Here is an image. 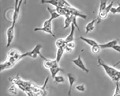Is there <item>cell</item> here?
Masks as SVG:
<instances>
[{
	"instance_id": "obj_9",
	"label": "cell",
	"mask_w": 120,
	"mask_h": 96,
	"mask_svg": "<svg viewBox=\"0 0 120 96\" xmlns=\"http://www.w3.org/2000/svg\"><path fill=\"white\" fill-rule=\"evenodd\" d=\"M50 73L52 78H55L56 76L59 72L63 71V70L61 67L59 66L58 63H56L53 66L49 69Z\"/></svg>"
},
{
	"instance_id": "obj_11",
	"label": "cell",
	"mask_w": 120,
	"mask_h": 96,
	"mask_svg": "<svg viewBox=\"0 0 120 96\" xmlns=\"http://www.w3.org/2000/svg\"><path fill=\"white\" fill-rule=\"evenodd\" d=\"M75 29V27L73 23H72L71 25V30L70 33L65 39V40L67 43L73 41L74 40Z\"/></svg>"
},
{
	"instance_id": "obj_29",
	"label": "cell",
	"mask_w": 120,
	"mask_h": 96,
	"mask_svg": "<svg viewBox=\"0 0 120 96\" xmlns=\"http://www.w3.org/2000/svg\"><path fill=\"white\" fill-rule=\"evenodd\" d=\"M114 51H116L117 52L120 53V46L118 44L116 45L115 46H114L112 48Z\"/></svg>"
},
{
	"instance_id": "obj_21",
	"label": "cell",
	"mask_w": 120,
	"mask_h": 96,
	"mask_svg": "<svg viewBox=\"0 0 120 96\" xmlns=\"http://www.w3.org/2000/svg\"><path fill=\"white\" fill-rule=\"evenodd\" d=\"M101 49V48L100 47L99 44L91 47V51L94 54H98L100 53Z\"/></svg>"
},
{
	"instance_id": "obj_23",
	"label": "cell",
	"mask_w": 120,
	"mask_h": 96,
	"mask_svg": "<svg viewBox=\"0 0 120 96\" xmlns=\"http://www.w3.org/2000/svg\"><path fill=\"white\" fill-rule=\"evenodd\" d=\"M53 79L56 83L58 84L64 83L65 81V78L62 76H56Z\"/></svg>"
},
{
	"instance_id": "obj_31",
	"label": "cell",
	"mask_w": 120,
	"mask_h": 96,
	"mask_svg": "<svg viewBox=\"0 0 120 96\" xmlns=\"http://www.w3.org/2000/svg\"><path fill=\"white\" fill-rule=\"evenodd\" d=\"M120 64V60H119V61H118L117 62H116L115 64H114V65H113V66L114 67H116V66H117L118 65H119Z\"/></svg>"
},
{
	"instance_id": "obj_1",
	"label": "cell",
	"mask_w": 120,
	"mask_h": 96,
	"mask_svg": "<svg viewBox=\"0 0 120 96\" xmlns=\"http://www.w3.org/2000/svg\"><path fill=\"white\" fill-rule=\"evenodd\" d=\"M98 65L102 67L106 73L113 81L116 82H119L120 80L119 70L116 69L114 66L112 67L105 63L99 57L98 58Z\"/></svg>"
},
{
	"instance_id": "obj_5",
	"label": "cell",
	"mask_w": 120,
	"mask_h": 96,
	"mask_svg": "<svg viewBox=\"0 0 120 96\" xmlns=\"http://www.w3.org/2000/svg\"><path fill=\"white\" fill-rule=\"evenodd\" d=\"M71 61L76 66L78 67L79 69L82 70V71L85 72L87 73H88L89 72V70L87 68L86 66L84 65L83 60L81 59V56L79 55L78 56L77 58L75 59L71 60Z\"/></svg>"
},
{
	"instance_id": "obj_28",
	"label": "cell",
	"mask_w": 120,
	"mask_h": 96,
	"mask_svg": "<svg viewBox=\"0 0 120 96\" xmlns=\"http://www.w3.org/2000/svg\"><path fill=\"white\" fill-rule=\"evenodd\" d=\"M67 46L73 50L75 47V43L74 42H69L67 43Z\"/></svg>"
},
{
	"instance_id": "obj_30",
	"label": "cell",
	"mask_w": 120,
	"mask_h": 96,
	"mask_svg": "<svg viewBox=\"0 0 120 96\" xmlns=\"http://www.w3.org/2000/svg\"><path fill=\"white\" fill-rule=\"evenodd\" d=\"M72 50H73L72 49H71L70 48L68 47V46H67V45L64 49V51L67 53H70L72 51Z\"/></svg>"
},
{
	"instance_id": "obj_27",
	"label": "cell",
	"mask_w": 120,
	"mask_h": 96,
	"mask_svg": "<svg viewBox=\"0 0 120 96\" xmlns=\"http://www.w3.org/2000/svg\"><path fill=\"white\" fill-rule=\"evenodd\" d=\"M76 17H77L75 16H73V20H72V23H73V24L75 26V27H76V28L78 30V31H79V26L78 25L77 23V22H76Z\"/></svg>"
},
{
	"instance_id": "obj_19",
	"label": "cell",
	"mask_w": 120,
	"mask_h": 96,
	"mask_svg": "<svg viewBox=\"0 0 120 96\" xmlns=\"http://www.w3.org/2000/svg\"><path fill=\"white\" fill-rule=\"evenodd\" d=\"M64 51H65L64 49H57L55 60L58 63H59L60 60L61 59Z\"/></svg>"
},
{
	"instance_id": "obj_15",
	"label": "cell",
	"mask_w": 120,
	"mask_h": 96,
	"mask_svg": "<svg viewBox=\"0 0 120 96\" xmlns=\"http://www.w3.org/2000/svg\"><path fill=\"white\" fill-rule=\"evenodd\" d=\"M47 9L50 14V19L52 20L53 21L54 19H57L60 16V15L56 11V9H52L49 7H47Z\"/></svg>"
},
{
	"instance_id": "obj_17",
	"label": "cell",
	"mask_w": 120,
	"mask_h": 96,
	"mask_svg": "<svg viewBox=\"0 0 120 96\" xmlns=\"http://www.w3.org/2000/svg\"><path fill=\"white\" fill-rule=\"evenodd\" d=\"M41 4H49L56 7H57L59 6V0H41Z\"/></svg>"
},
{
	"instance_id": "obj_10",
	"label": "cell",
	"mask_w": 120,
	"mask_h": 96,
	"mask_svg": "<svg viewBox=\"0 0 120 96\" xmlns=\"http://www.w3.org/2000/svg\"><path fill=\"white\" fill-rule=\"evenodd\" d=\"M69 83V89L68 92V95L69 96L71 95L72 89L73 84L75 81V78L72 74L69 73L67 74Z\"/></svg>"
},
{
	"instance_id": "obj_4",
	"label": "cell",
	"mask_w": 120,
	"mask_h": 96,
	"mask_svg": "<svg viewBox=\"0 0 120 96\" xmlns=\"http://www.w3.org/2000/svg\"><path fill=\"white\" fill-rule=\"evenodd\" d=\"M114 1H112L109 5L107 6L105 8L103 11L98 12V18L99 20H104L107 18L108 15V13L110 12L111 9L113 7Z\"/></svg>"
},
{
	"instance_id": "obj_13",
	"label": "cell",
	"mask_w": 120,
	"mask_h": 96,
	"mask_svg": "<svg viewBox=\"0 0 120 96\" xmlns=\"http://www.w3.org/2000/svg\"><path fill=\"white\" fill-rule=\"evenodd\" d=\"M96 19H94L90 21L87 24L85 27L86 32L85 33L88 34V33L93 31L94 28V24L97 21Z\"/></svg>"
},
{
	"instance_id": "obj_18",
	"label": "cell",
	"mask_w": 120,
	"mask_h": 96,
	"mask_svg": "<svg viewBox=\"0 0 120 96\" xmlns=\"http://www.w3.org/2000/svg\"><path fill=\"white\" fill-rule=\"evenodd\" d=\"M73 15H71L69 16L65 17V19L64 21V29H66V28H68L70 25H71L73 20Z\"/></svg>"
},
{
	"instance_id": "obj_22",
	"label": "cell",
	"mask_w": 120,
	"mask_h": 96,
	"mask_svg": "<svg viewBox=\"0 0 120 96\" xmlns=\"http://www.w3.org/2000/svg\"><path fill=\"white\" fill-rule=\"evenodd\" d=\"M71 6V5L66 0H59V7L65 8Z\"/></svg>"
},
{
	"instance_id": "obj_26",
	"label": "cell",
	"mask_w": 120,
	"mask_h": 96,
	"mask_svg": "<svg viewBox=\"0 0 120 96\" xmlns=\"http://www.w3.org/2000/svg\"><path fill=\"white\" fill-rule=\"evenodd\" d=\"M75 88L79 92H84L85 91V86L83 84L77 85L76 86Z\"/></svg>"
},
{
	"instance_id": "obj_16",
	"label": "cell",
	"mask_w": 120,
	"mask_h": 96,
	"mask_svg": "<svg viewBox=\"0 0 120 96\" xmlns=\"http://www.w3.org/2000/svg\"><path fill=\"white\" fill-rule=\"evenodd\" d=\"M80 39L91 47L98 44V42L96 41L95 40L90 39V38H85L84 37H82V36H81L80 37Z\"/></svg>"
},
{
	"instance_id": "obj_14",
	"label": "cell",
	"mask_w": 120,
	"mask_h": 96,
	"mask_svg": "<svg viewBox=\"0 0 120 96\" xmlns=\"http://www.w3.org/2000/svg\"><path fill=\"white\" fill-rule=\"evenodd\" d=\"M68 43L66 42L65 39L60 38L56 40L55 45L58 49H65Z\"/></svg>"
},
{
	"instance_id": "obj_20",
	"label": "cell",
	"mask_w": 120,
	"mask_h": 96,
	"mask_svg": "<svg viewBox=\"0 0 120 96\" xmlns=\"http://www.w3.org/2000/svg\"><path fill=\"white\" fill-rule=\"evenodd\" d=\"M109 0H100L98 12L103 11L107 7V2Z\"/></svg>"
},
{
	"instance_id": "obj_8",
	"label": "cell",
	"mask_w": 120,
	"mask_h": 96,
	"mask_svg": "<svg viewBox=\"0 0 120 96\" xmlns=\"http://www.w3.org/2000/svg\"><path fill=\"white\" fill-rule=\"evenodd\" d=\"M40 56L42 59L44 60V62L43 65H44L45 68L47 69H49L55 64L57 63L55 59L54 60H52L49 59H47L44 56H43L41 54Z\"/></svg>"
},
{
	"instance_id": "obj_7",
	"label": "cell",
	"mask_w": 120,
	"mask_h": 96,
	"mask_svg": "<svg viewBox=\"0 0 120 96\" xmlns=\"http://www.w3.org/2000/svg\"><path fill=\"white\" fill-rule=\"evenodd\" d=\"M118 40L114 39L103 44H99L101 49H112L114 46L118 44Z\"/></svg>"
},
{
	"instance_id": "obj_2",
	"label": "cell",
	"mask_w": 120,
	"mask_h": 96,
	"mask_svg": "<svg viewBox=\"0 0 120 96\" xmlns=\"http://www.w3.org/2000/svg\"><path fill=\"white\" fill-rule=\"evenodd\" d=\"M41 48L42 46L41 45L39 44H37L31 51L27 52L25 53L20 55V59L27 56L30 57L34 59L37 58L38 55L40 56L41 55Z\"/></svg>"
},
{
	"instance_id": "obj_24",
	"label": "cell",
	"mask_w": 120,
	"mask_h": 96,
	"mask_svg": "<svg viewBox=\"0 0 120 96\" xmlns=\"http://www.w3.org/2000/svg\"><path fill=\"white\" fill-rule=\"evenodd\" d=\"M113 96H120V87L119 82H116V88Z\"/></svg>"
},
{
	"instance_id": "obj_12",
	"label": "cell",
	"mask_w": 120,
	"mask_h": 96,
	"mask_svg": "<svg viewBox=\"0 0 120 96\" xmlns=\"http://www.w3.org/2000/svg\"><path fill=\"white\" fill-rule=\"evenodd\" d=\"M56 9L57 12L59 14L60 16H65L66 17L71 15L65 8L64 7L58 6L56 7Z\"/></svg>"
},
{
	"instance_id": "obj_6",
	"label": "cell",
	"mask_w": 120,
	"mask_h": 96,
	"mask_svg": "<svg viewBox=\"0 0 120 96\" xmlns=\"http://www.w3.org/2000/svg\"><path fill=\"white\" fill-rule=\"evenodd\" d=\"M34 31H44L47 33L49 34V35H51L54 38H56V36L52 31V24L43 25L41 27H36L35 28Z\"/></svg>"
},
{
	"instance_id": "obj_3",
	"label": "cell",
	"mask_w": 120,
	"mask_h": 96,
	"mask_svg": "<svg viewBox=\"0 0 120 96\" xmlns=\"http://www.w3.org/2000/svg\"><path fill=\"white\" fill-rule=\"evenodd\" d=\"M15 25L12 24L11 26L9 27L7 31V43L6 46L7 48H8L9 47L14 39Z\"/></svg>"
},
{
	"instance_id": "obj_25",
	"label": "cell",
	"mask_w": 120,
	"mask_h": 96,
	"mask_svg": "<svg viewBox=\"0 0 120 96\" xmlns=\"http://www.w3.org/2000/svg\"><path fill=\"white\" fill-rule=\"evenodd\" d=\"M110 12L113 14L120 13V3H119L118 6L116 8L112 7L111 9Z\"/></svg>"
}]
</instances>
